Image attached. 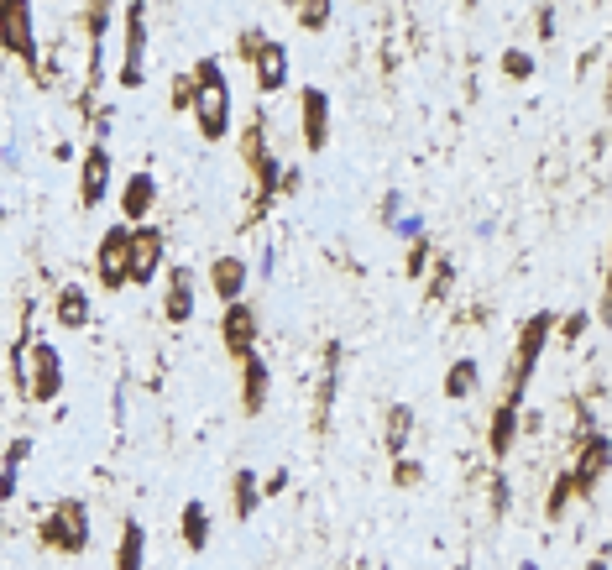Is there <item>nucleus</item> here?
<instances>
[{
    "label": "nucleus",
    "mask_w": 612,
    "mask_h": 570,
    "mask_svg": "<svg viewBox=\"0 0 612 570\" xmlns=\"http://www.w3.org/2000/svg\"><path fill=\"white\" fill-rule=\"evenodd\" d=\"M189 110L204 131V142H220V136H231V79H225V68L215 58H204L194 68V84H189Z\"/></svg>",
    "instance_id": "1"
},
{
    "label": "nucleus",
    "mask_w": 612,
    "mask_h": 570,
    "mask_svg": "<svg viewBox=\"0 0 612 570\" xmlns=\"http://www.w3.org/2000/svg\"><path fill=\"white\" fill-rule=\"evenodd\" d=\"M11 377H16V387L32 403H53L58 387H63V356L48 346V340L27 346V335H21L16 346H11Z\"/></svg>",
    "instance_id": "2"
},
{
    "label": "nucleus",
    "mask_w": 612,
    "mask_h": 570,
    "mask_svg": "<svg viewBox=\"0 0 612 570\" xmlns=\"http://www.w3.org/2000/svg\"><path fill=\"white\" fill-rule=\"evenodd\" d=\"M550 330H555L550 314H534L529 325L518 330V351H513V372H508V403L513 408L524 403V387H529V377L539 367V351H544V340H550Z\"/></svg>",
    "instance_id": "3"
},
{
    "label": "nucleus",
    "mask_w": 612,
    "mask_h": 570,
    "mask_svg": "<svg viewBox=\"0 0 612 570\" xmlns=\"http://www.w3.org/2000/svg\"><path fill=\"white\" fill-rule=\"evenodd\" d=\"M0 42H6V53H11V58H21V63H37L32 6H21V0H6V6H0Z\"/></svg>",
    "instance_id": "4"
},
{
    "label": "nucleus",
    "mask_w": 612,
    "mask_h": 570,
    "mask_svg": "<svg viewBox=\"0 0 612 570\" xmlns=\"http://www.w3.org/2000/svg\"><path fill=\"white\" fill-rule=\"evenodd\" d=\"M95 267H100V283H105V288L131 283V225H110L105 241H100Z\"/></svg>",
    "instance_id": "5"
},
{
    "label": "nucleus",
    "mask_w": 612,
    "mask_h": 570,
    "mask_svg": "<svg viewBox=\"0 0 612 570\" xmlns=\"http://www.w3.org/2000/svg\"><path fill=\"white\" fill-rule=\"evenodd\" d=\"M299 105H304V116H299V126H304V147L320 152V147L330 142V95L309 84L304 95H299Z\"/></svg>",
    "instance_id": "6"
},
{
    "label": "nucleus",
    "mask_w": 612,
    "mask_h": 570,
    "mask_svg": "<svg viewBox=\"0 0 612 570\" xmlns=\"http://www.w3.org/2000/svg\"><path fill=\"white\" fill-rule=\"evenodd\" d=\"M157 267H163V231H136L131 225V283H152Z\"/></svg>",
    "instance_id": "7"
},
{
    "label": "nucleus",
    "mask_w": 612,
    "mask_h": 570,
    "mask_svg": "<svg viewBox=\"0 0 612 570\" xmlns=\"http://www.w3.org/2000/svg\"><path fill=\"white\" fill-rule=\"evenodd\" d=\"M48 534L53 544H63V550H84V539H89V523H84V508L79 503H58L53 513H48Z\"/></svg>",
    "instance_id": "8"
},
{
    "label": "nucleus",
    "mask_w": 612,
    "mask_h": 570,
    "mask_svg": "<svg viewBox=\"0 0 612 570\" xmlns=\"http://www.w3.org/2000/svg\"><path fill=\"white\" fill-rule=\"evenodd\" d=\"M142 48H147V6H131L126 11V68H121L126 89L142 84Z\"/></svg>",
    "instance_id": "9"
},
{
    "label": "nucleus",
    "mask_w": 612,
    "mask_h": 570,
    "mask_svg": "<svg viewBox=\"0 0 612 570\" xmlns=\"http://www.w3.org/2000/svg\"><path fill=\"white\" fill-rule=\"evenodd\" d=\"M220 335L225 346H231V356H252V340H257V314L246 304H225V319H220Z\"/></svg>",
    "instance_id": "10"
},
{
    "label": "nucleus",
    "mask_w": 612,
    "mask_h": 570,
    "mask_svg": "<svg viewBox=\"0 0 612 570\" xmlns=\"http://www.w3.org/2000/svg\"><path fill=\"white\" fill-rule=\"evenodd\" d=\"M105 189H110V152H105V147H89L84 173H79V199L95 210V204L105 199Z\"/></svg>",
    "instance_id": "11"
},
{
    "label": "nucleus",
    "mask_w": 612,
    "mask_h": 570,
    "mask_svg": "<svg viewBox=\"0 0 612 570\" xmlns=\"http://www.w3.org/2000/svg\"><path fill=\"white\" fill-rule=\"evenodd\" d=\"M252 58H257V84H262V95H278V89L288 84V48H283V42H262Z\"/></svg>",
    "instance_id": "12"
},
{
    "label": "nucleus",
    "mask_w": 612,
    "mask_h": 570,
    "mask_svg": "<svg viewBox=\"0 0 612 570\" xmlns=\"http://www.w3.org/2000/svg\"><path fill=\"white\" fill-rule=\"evenodd\" d=\"M210 283H215V299H220V304H241V288H246V262H241V257H215V267H210Z\"/></svg>",
    "instance_id": "13"
},
{
    "label": "nucleus",
    "mask_w": 612,
    "mask_h": 570,
    "mask_svg": "<svg viewBox=\"0 0 612 570\" xmlns=\"http://www.w3.org/2000/svg\"><path fill=\"white\" fill-rule=\"evenodd\" d=\"M168 319L173 325L194 319V272L189 267H168Z\"/></svg>",
    "instance_id": "14"
},
{
    "label": "nucleus",
    "mask_w": 612,
    "mask_h": 570,
    "mask_svg": "<svg viewBox=\"0 0 612 570\" xmlns=\"http://www.w3.org/2000/svg\"><path fill=\"white\" fill-rule=\"evenodd\" d=\"M152 199H157L152 173H131V178H126V194H121V210H126V220H142V215L152 210Z\"/></svg>",
    "instance_id": "15"
},
{
    "label": "nucleus",
    "mask_w": 612,
    "mask_h": 570,
    "mask_svg": "<svg viewBox=\"0 0 612 570\" xmlns=\"http://www.w3.org/2000/svg\"><path fill=\"white\" fill-rule=\"evenodd\" d=\"M607 471V435H586V450H581V461H576V476L571 482L581 487H597V476Z\"/></svg>",
    "instance_id": "16"
},
{
    "label": "nucleus",
    "mask_w": 612,
    "mask_h": 570,
    "mask_svg": "<svg viewBox=\"0 0 612 570\" xmlns=\"http://www.w3.org/2000/svg\"><path fill=\"white\" fill-rule=\"evenodd\" d=\"M58 325L63 330H84L89 325V293L84 288H74V283L58 288Z\"/></svg>",
    "instance_id": "17"
},
{
    "label": "nucleus",
    "mask_w": 612,
    "mask_h": 570,
    "mask_svg": "<svg viewBox=\"0 0 612 570\" xmlns=\"http://www.w3.org/2000/svg\"><path fill=\"white\" fill-rule=\"evenodd\" d=\"M262 403H267V361L252 351L246 356V414H257Z\"/></svg>",
    "instance_id": "18"
},
{
    "label": "nucleus",
    "mask_w": 612,
    "mask_h": 570,
    "mask_svg": "<svg viewBox=\"0 0 612 570\" xmlns=\"http://www.w3.org/2000/svg\"><path fill=\"white\" fill-rule=\"evenodd\" d=\"M476 377H482V367H476L471 356H461L456 367H450V377H445V398H471Z\"/></svg>",
    "instance_id": "19"
},
{
    "label": "nucleus",
    "mask_w": 612,
    "mask_h": 570,
    "mask_svg": "<svg viewBox=\"0 0 612 570\" xmlns=\"http://www.w3.org/2000/svg\"><path fill=\"white\" fill-rule=\"evenodd\" d=\"M335 377H340V346L325 351V372H320V424L330 419V403H335Z\"/></svg>",
    "instance_id": "20"
},
{
    "label": "nucleus",
    "mask_w": 612,
    "mask_h": 570,
    "mask_svg": "<svg viewBox=\"0 0 612 570\" xmlns=\"http://www.w3.org/2000/svg\"><path fill=\"white\" fill-rule=\"evenodd\" d=\"M513 435H518V408L503 403V408H497V419H492V450L503 455V450L513 445Z\"/></svg>",
    "instance_id": "21"
},
{
    "label": "nucleus",
    "mask_w": 612,
    "mask_h": 570,
    "mask_svg": "<svg viewBox=\"0 0 612 570\" xmlns=\"http://www.w3.org/2000/svg\"><path fill=\"white\" fill-rule=\"evenodd\" d=\"M121 570H142V523H126L121 534Z\"/></svg>",
    "instance_id": "22"
},
{
    "label": "nucleus",
    "mask_w": 612,
    "mask_h": 570,
    "mask_svg": "<svg viewBox=\"0 0 612 570\" xmlns=\"http://www.w3.org/2000/svg\"><path fill=\"white\" fill-rule=\"evenodd\" d=\"M184 539L194 544V550H204V539H210V529H204V503L184 508Z\"/></svg>",
    "instance_id": "23"
},
{
    "label": "nucleus",
    "mask_w": 612,
    "mask_h": 570,
    "mask_svg": "<svg viewBox=\"0 0 612 570\" xmlns=\"http://www.w3.org/2000/svg\"><path fill=\"white\" fill-rule=\"evenodd\" d=\"M408 429H414V414H408V408H393V414H388V445H393V455L408 445Z\"/></svg>",
    "instance_id": "24"
},
{
    "label": "nucleus",
    "mask_w": 612,
    "mask_h": 570,
    "mask_svg": "<svg viewBox=\"0 0 612 570\" xmlns=\"http://www.w3.org/2000/svg\"><path fill=\"white\" fill-rule=\"evenodd\" d=\"M252 508H257V476L252 471H236V513L246 518Z\"/></svg>",
    "instance_id": "25"
},
{
    "label": "nucleus",
    "mask_w": 612,
    "mask_h": 570,
    "mask_svg": "<svg viewBox=\"0 0 612 570\" xmlns=\"http://www.w3.org/2000/svg\"><path fill=\"white\" fill-rule=\"evenodd\" d=\"M503 68H508V74H513V79H529V74H534V58H529V53H518V48H513V53L503 58Z\"/></svg>",
    "instance_id": "26"
},
{
    "label": "nucleus",
    "mask_w": 612,
    "mask_h": 570,
    "mask_svg": "<svg viewBox=\"0 0 612 570\" xmlns=\"http://www.w3.org/2000/svg\"><path fill=\"white\" fill-rule=\"evenodd\" d=\"M325 16H330V6H299V21H304L309 32H320V27H325Z\"/></svg>",
    "instance_id": "27"
},
{
    "label": "nucleus",
    "mask_w": 612,
    "mask_h": 570,
    "mask_svg": "<svg viewBox=\"0 0 612 570\" xmlns=\"http://www.w3.org/2000/svg\"><path fill=\"white\" fill-rule=\"evenodd\" d=\"M398 236H403V241H419V236H424V220H419V215H408V220L398 225Z\"/></svg>",
    "instance_id": "28"
},
{
    "label": "nucleus",
    "mask_w": 612,
    "mask_h": 570,
    "mask_svg": "<svg viewBox=\"0 0 612 570\" xmlns=\"http://www.w3.org/2000/svg\"><path fill=\"white\" fill-rule=\"evenodd\" d=\"M435 272H440V278H435V283H429V299H440V293L450 288V262H440Z\"/></svg>",
    "instance_id": "29"
}]
</instances>
